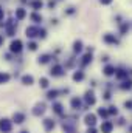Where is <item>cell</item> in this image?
Returning <instances> with one entry per match:
<instances>
[{
	"instance_id": "cell-1",
	"label": "cell",
	"mask_w": 132,
	"mask_h": 133,
	"mask_svg": "<svg viewBox=\"0 0 132 133\" xmlns=\"http://www.w3.org/2000/svg\"><path fill=\"white\" fill-rule=\"evenodd\" d=\"M11 130H13V121H9L6 118L0 119V132L2 133H11Z\"/></svg>"
},
{
	"instance_id": "cell-2",
	"label": "cell",
	"mask_w": 132,
	"mask_h": 133,
	"mask_svg": "<svg viewBox=\"0 0 132 133\" xmlns=\"http://www.w3.org/2000/svg\"><path fill=\"white\" fill-rule=\"evenodd\" d=\"M9 51L11 53H20L22 51V42L19 40V39H16V40H13L11 42V45H9Z\"/></svg>"
},
{
	"instance_id": "cell-3",
	"label": "cell",
	"mask_w": 132,
	"mask_h": 133,
	"mask_svg": "<svg viewBox=\"0 0 132 133\" xmlns=\"http://www.w3.org/2000/svg\"><path fill=\"white\" fill-rule=\"evenodd\" d=\"M45 113V104H36V107L33 108V115L34 116H40V115H44Z\"/></svg>"
},
{
	"instance_id": "cell-4",
	"label": "cell",
	"mask_w": 132,
	"mask_h": 133,
	"mask_svg": "<svg viewBox=\"0 0 132 133\" xmlns=\"http://www.w3.org/2000/svg\"><path fill=\"white\" fill-rule=\"evenodd\" d=\"M84 121H86V124H87L89 127H93V125L97 124V116H95V115H92V113H89V115H86Z\"/></svg>"
},
{
	"instance_id": "cell-5",
	"label": "cell",
	"mask_w": 132,
	"mask_h": 133,
	"mask_svg": "<svg viewBox=\"0 0 132 133\" xmlns=\"http://www.w3.org/2000/svg\"><path fill=\"white\" fill-rule=\"evenodd\" d=\"M23 121H25V115H23V113L16 111V113L13 115V122H16V124H22Z\"/></svg>"
},
{
	"instance_id": "cell-6",
	"label": "cell",
	"mask_w": 132,
	"mask_h": 133,
	"mask_svg": "<svg viewBox=\"0 0 132 133\" xmlns=\"http://www.w3.org/2000/svg\"><path fill=\"white\" fill-rule=\"evenodd\" d=\"M55 121L53 119H44V129L47 130V132H50V130H53L55 129Z\"/></svg>"
},
{
	"instance_id": "cell-7",
	"label": "cell",
	"mask_w": 132,
	"mask_h": 133,
	"mask_svg": "<svg viewBox=\"0 0 132 133\" xmlns=\"http://www.w3.org/2000/svg\"><path fill=\"white\" fill-rule=\"evenodd\" d=\"M112 129H113V125H112V122H103V125H101V132L103 133H110L112 132Z\"/></svg>"
},
{
	"instance_id": "cell-8",
	"label": "cell",
	"mask_w": 132,
	"mask_h": 133,
	"mask_svg": "<svg viewBox=\"0 0 132 133\" xmlns=\"http://www.w3.org/2000/svg\"><path fill=\"white\" fill-rule=\"evenodd\" d=\"M37 31H39V28H36V26H28V28H27V37H36V36H37Z\"/></svg>"
},
{
	"instance_id": "cell-9",
	"label": "cell",
	"mask_w": 132,
	"mask_h": 133,
	"mask_svg": "<svg viewBox=\"0 0 132 133\" xmlns=\"http://www.w3.org/2000/svg\"><path fill=\"white\" fill-rule=\"evenodd\" d=\"M25 17H27V11H25L23 8H19V9H16V19L22 20V19H25Z\"/></svg>"
},
{
	"instance_id": "cell-10",
	"label": "cell",
	"mask_w": 132,
	"mask_h": 133,
	"mask_svg": "<svg viewBox=\"0 0 132 133\" xmlns=\"http://www.w3.org/2000/svg\"><path fill=\"white\" fill-rule=\"evenodd\" d=\"M86 101H87V104H90V105H93L95 104V95H93V91H87L86 93Z\"/></svg>"
},
{
	"instance_id": "cell-11",
	"label": "cell",
	"mask_w": 132,
	"mask_h": 133,
	"mask_svg": "<svg viewBox=\"0 0 132 133\" xmlns=\"http://www.w3.org/2000/svg\"><path fill=\"white\" fill-rule=\"evenodd\" d=\"M53 76H61L62 74V66L61 65H55L53 68H51V71H50Z\"/></svg>"
},
{
	"instance_id": "cell-12",
	"label": "cell",
	"mask_w": 132,
	"mask_h": 133,
	"mask_svg": "<svg viewBox=\"0 0 132 133\" xmlns=\"http://www.w3.org/2000/svg\"><path fill=\"white\" fill-rule=\"evenodd\" d=\"M33 76H30V74H25V76H22V84H25V85H31L33 84Z\"/></svg>"
},
{
	"instance_id": "cell-13",
	"label": "cell",
	"mask_w": 132,
	"mask_h": 133,
	"mask_svg": "<svg viewBox=\"0 0 132 133\" xmlns=\"http://www.w3.org/2000/svg\"><path fill=\"white\" fill-rule=\"evenodd\" d=\"M104 74L106 76H112V74H115V68L112 65H107L106 68H104Z\"/></svg>"
},
{
	"instance_id": "cell-14",
	"label": "cell",
	"mask_w": 132,
	"mask_h": 133,
	"mask_svg": "<svg viewBox=\"0 0 132 133\" xmlns=\"http://www.w3.org/2000/svg\"><path fill=\"white\" fill-rule=\"evenodd\" d=\"M104 40L109 42V43H118L117 37H113V36H110V34H106V36H104Z\"/></svg>"
},
{
	"instance_id": "cell-15",
	"label": "cell",
	"mask_w": 132,
	"mask_h": 133,
	"mask_svg": "<svg viewBox=\"0 0 132 133\" xmlns=\"http://www.w3.org/2000/svg\"><path fill=\"white\" fill-rule=\"evenodd\" d=\"M79 107H81V99H78V98H73V99H71V108L78 110Z\"/></svg>"
},
{
	"instance_id": "cell-16",
	"label": "cell",
	"mask_w": 132,
	"mask_h": 133,
	"mask_svg": "<svg viewBox=\"0 0 132 133\" xmlns=\"http://www.w3.org/2000/svg\"><path fill=\"white\" fill-rule=\"evenodd\" d=\"M9 81V74L8 73H0V84H6Z\"/></svg>"
},
{
	"instance_id": "cell-17",
	"label": "cell",
	"mask_w": 132,
	"mask_h": 133,
	"mask_svg": "<svg viewBox=\"0 0 132 133\" xmlns=\"http://www.w3.org/2000/svg\"><path fill=\"white\" fill-rule=\"evenodd\" d=\"M115 76H117L118 79H124V77L128 76V71H124V70H120V71H117V73H115Z\"/></svg>"
},
{
	"instance_id": "cell-18",
	"label": "cell",
	"mask_w": 132,
	"mask_h": 133,
	"mask_svg": "<svg viewBox=\"0 0 132 133\" xmlns=\"http://www.w3.org/2000/svg\"><path fill=\"white\" fill-rule=\"evenodd\" d=\"M53 110H55L58 115H62V105H61V104H58V102L53 104Z\"/></svg>"
},
{
	"instance_id": "cell-19",
	"label": "cell",
	"mask_w": 132,
	"mask_h": 133,
	"mask_svg": "<svg viewBox=\"0 0 132 133\" xmlns=\"http://www.w3.org/2000/svg\"><path fill=\"white\" fill-rule=\"evenodd\" d=\"M56 96H58V90H50V91L47 93V98H48V99H55Z\"/></svg>"
},
{
	"instance_id": "cell-20",
	"label": "cell",
	"mask_w": 132,
	"mask_h": 133,
	"mask_svg": "<svg viewBox=\"0 0 132 133\" xmlns=\"http://www.w3.org/2000/svg\"><path fill=\"white\" fill-rule=\"evenodd\" d=\"M89 62H92V54H90V53H89V54H86V56L82 57V64H84V65H87Z\"/></svg>"
},
{
	"instance_id": "cell-21",
	"label": "cell",
	"mask_w": 132,
	"mask_h": 133,
	"mask_svg": "<svg viewBox=\"0 0 132 133\" xmlns=\"http://www.w3.org/2000/svg\"><path fill=\"white\" fill-rule=\"evenodd\" d=\"M31 20L36 22V23H39V22H42V17H40L39 14H36V12H34V14H31Z\"/></svg>"
},
{
	"instance_id": "cell-22",
	"label": "cell",
	"mask_w": 132,
	"mask_h": 133,
	"mask_svg": "<svg viewBox=\"0 0 132 133\" xmlns=\"http://www.w3.org/2000/svg\"><path fill=\"white\" fill-rule=\"evenodd\" d=\"M121 88H124V90L132 88V81H124V82H123V85H121Z\"/></svg>"
},
{
	"instance_id": "cell-23",
	"label": "cell",
	"mask_w": 132,
	"mask_h": 133,
	"mask_svg": "<svg viewBox=\"0 0 132 133\" xmlns=\"http://www.w3.org/2000/svg\"><path fill=\"white\" fill-rule=\"evenodd\" d=\"M48 61H50V56H48V54H44V56L39 57V62H40V64H47Z\"/></svg>"
},
{
	"instance_id": "cell-24",
	"label": "cell",
	"mask_w": 132,
	"mask_h": 133,
	"mask_svg": "<svg viewBox=\"0 0 132 133\" xmlns=\"http://www.w3.org/2000/svg\"><path fill=\"white\" fill-rule=\"evenodd\" d=\"M82 77H84V74H82L81 71H78V73L73 74V79H75V81H82Z\"/></svg>"
},
{
	"instance_id": "cell-25",
	"label": "cell",
	"mask_w": 132,
	"mask_h": 133,
	"mask_svg": "<svg viewBox=\"0 0 132 133\" xmlns=\"http://www.w3.org/2000/svg\"><path fill=\"white\" fill-rule=\"evenodd\" d=\"M39 84H40V87H42V88H47V87H48V79H45V77H42Z\"/></svg>"
},
{
	"instance_id": "cell-26",
	"label": "cell",
	"mask_w": 132,
	"mask_h": 133,
	"mask_svg": "<svg viewBox=\"0 0 132 133\" xmlns=\"http://www.w3.org/2000/svg\"><path fill=\"white\" fill-rule=\"evenodd\" d=\"M33 8H34V9L42 8V2H40V0H34V2H33Z\"/></svg>"
},
{
	"instance_id": "cell-27",
	"label": "cell",
	"mask_w": 132,
	"mask_h": 133,
	"mask_svg": "<svg viewBox=\"0 0 132 133\" xmlns=\"http://www.w3.org/2000/svg\"><path fill=\"white\" fill-rule=\"evenodd\" d=\"M81 48H82L81 42H75V46H73V50H75L76 53H79V51H81Z\"/></svg>"
},
{
	"instance_id": "cell-28",
	"label": "cell",
	"mask_w": 132,
	"mask_h": 133,
	"mask_svg": "<svg viewBox=\"0 0 132 133\" xmlns=\"http://www.w3.org/2000/svg\"><path fill=\"white\" fill-rule=\"evenodd\" d=\"M98 115H99V116H103V118H106V116H107L109 113H107V111H106L104 108H99V110H98Z\"/></svg>"
},
{
	"instance_id": "cell-29",
	"label": "cell",
	"mask_w": 132,
	"mask_h": 133,
	"mask_svg": "<svg viewBox=\"0 0 132 133\" xmlns=\"http://www.w3.org/2000/svg\"><path fill=\"white\" fill-rule=\"evenodd\" d=\"M28 48H30V50H31V51H34V50H36V48H37V45H36V43H34V42H30V43H28Z\"/></svg>"
},
{
	"instance_id": "cell-30",
	"label": "cell",
	"mask_w": 132,
	"mask_h": 133,
	"mask_svg": "<svg viewBox=\"0 0 132 133\" xmlns=\"http://www.w3.org/2000/svg\"><path fill=\"white\" fill-rule=\"evenodd\" d=\"M107 113H109V115H117V108H115V107H110V110H109Z\"/></svg>"
},
{
	"instance_id": "cell-31",
	"label": "cell",
	"mask_w": 132,
	"mask_h": 133,
	"mask_svg": "<svg viewBox=\"0 0 132 133\" xmlns=\"http://www.w3.org/2000/svg\"><path fill=\"white\" fill-rule=\"evenodd\" d=\"M37 36L39 37H45V30H39L37 31Z\"/></svg>"
},
{
	"instance_id": "cell-32",
	"label": "cell",
	"mask_w": 132,
	"mask_h": 133,
	"mask_svg": "<svg viewBox=\"0 0 132 133\" xmlns=\"http://www.w3.org/2000/svg\"><path fill=\"white\" fill-rule=\"evenodd\" d=\"M128 28H129L128 25H123V26H121V33H126V30H128Z\"/></svg>"
},
{
	"instance_id": "cell-33",
	"label": "cell",
	"mask_w": 132,
	"mask_h": 133,
	"mask_svg": "<svg viewBox=\"0 0 132 133\" xmlns=\"http://www.w3.org/2000/svg\"><path fill=\"white\" fill-rule=\"evenodd\" d=\"M101 3L103 5H109V3H112V0H101Z\"/></svg>"
},
{
	"instance_id": "cell-34",
	"label": "cell",
	"mask_w": 132,
	"mask_h": 133,
	"mask_svg": "<svg viewBox=\"0 0 132 133\" xmlns=\"http://www.w3.org/2000/svg\"><path fill=\"white\" fill-rule=\"evenodd\" d=\"M3 16H5V12H3V9L0 8V20H3Z\"/></svg>"
},
{
	"instance_id": "cell-35",
	"label": "cell",
	"mask_w": 132,
	"mask_h": 133,
	"mask_svg": "<svg viewBox=\"0 0 132 133\" xmlns=\"http://www.w3.org/2000/svg\"><path fill=\"white\" fill-rule=\"evenodd\" d=\"M87 133H97V132H95V129H93V127H90V129H89V132H87Z\"/></svg>"
},
{
	"instance_id": "cell-36",
	"label": "cell",
	"mask_w": 132,
	"mask_h": 133,
	"mask_svg": "<svg viewBox=\"0 0 132 133\" xmlns=\"http://www.w3.org/2000/svg\"><path fill=\"white\" fill-rule=\"evenodd\" d=\"M2 43H3V37L0 36V45H2Z\"/></svg>"
},
{
	"instance_id": "cell-37",
	"label": "cell",
	"mask_w": 132,
	"mask_h": 133,
	"mask_svg": "<svg viewBox=\"0 0 132 133\" xmlns=\"http://www.w3.org/2000/svg\"><path fill=\"white\" fill-rule=\"evenodd\" d=\"M20 133H28V132H27V130H23V132H20Z\"/></svg>"
}]
</instances>
